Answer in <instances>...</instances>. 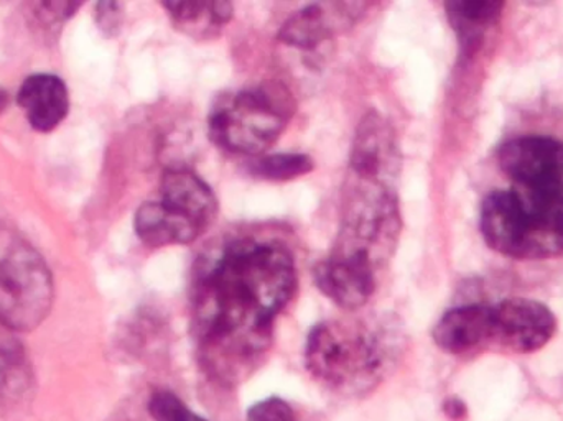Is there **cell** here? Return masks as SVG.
Wrapping results in <instances>:
<instances>
[{
	"instance_id": "cell-1",
	"label": "cell",
	"mask_w": 563,
	"mask_h": 421,
	"mask_svg": "<svg viewBox=\"0 0 563 421\" xmlns=\"http://www.w3.org/2000/svg\"><path fill=\"white\" fill-rule=\"evenodd\" d=\"M297 290L287 248L228 244L195 280L191 328L205 369L223 384L246 379L273 341L274 321Z\"/></svg>"
},
{
	"instance_id": "cell-2",
	"label": "cell",
	"mask_w": 563,
	"mask_h": 421,
	"mask_svg": "<svg viewBox=\"0 0 563 421\" xmlns=\"http://www.w3.org/2000/svg\"><path fill=\"white\" fill-rule=\"evenodd\" d=\"M509 190L483 201L486 244L516 261H545L563 254V142L521 137L498 151Z\"/></svg>"
},
{
	"instance_id": "cell-3",
	"label": "cell",
	"mask_w": 563,
	"mask_h": 421,
	"mask_svg": "<svg viewBox=\"0 0 563 421\" xmlns=\"http://www.w3.org/2000/svg\"><path fill=\"white\" fill-rule=\"evenodd\" d=\"M399 346V333L386 321H324L308 334L305 364L330 389L361 396L386 377Z\"/></svg>"
},
{
	"instance_id": "cell-4",
	"label": "cell",
	"mask_w": 563,
	"mask_h": 421,
	"mask_svg": "<svg viewBox=\"0 0 563 421\" xmlns=\"http://www.w3.org/2000/svg\"><path fill=\"white\" fill-rule=\"evenodd\" d=\"M400 229L399 201L390 185L354 177L344 198L341 229L328 257L377 277L396 251Z\"/></svg>"
},
{
	"instance_id": "cell-5",
	"label": "cell",
	"mask_w": 563,
	"mask_h": 421,
	"mask_svg": "<svg viewBox=\"0 0 563 421\" xmlns=\"http://www.w3.org/2000/svg\"><path fill=\"white\" fill-rule=\"evenodd\" d=\"M53 275L40 252L19 232L0 224V328L29 333L48 317Z\"/></svg>"
},
{
	"instance_id": "cell-6",
	"label": "cell",
	"mask_w": 563,
	"mask_h": 421,
	"mask_svg": "<svg viewBox=\"0 0 563 421\" xmlns=\"http://www.w3.org/2000/svg\"><path fill=\"white\" fill-rule=\"evenodd\" d=\"M288 108L287 101L266 88L223 96L211 111V141L231 154L260 157L284 132Z\"/></svg>"
},
{
	"instance_id": "cell-7",
	"label": "cell",
	"mask_w": 563,
	"mask_h": 421,
	"mask_svg": "<svg viewBox=\"0 0 563 421\" xmlns=\"http://www.w3.org/2000/svg\"><path fill=\"white\" fill-rule=\"evenodd\" d=\"M558 331L554 313L541 301L508 298L493 307V344L531 354L551 343Z\"/></svg>"
},
{
	"instance_id": "cell-8",
	"label": "cell",
	"mask_w": 563,
	"mask_h": 421,
	"mask_svg": "<svg viewBox=\"0 0 563 421\" xmlns=\"http://www.w3.org/2000/svg\"><path fill=\"white\" fill-rule=\"evenodd\" d=\"M350 167L354 177L389 185L399 167V152L393 128L386 118L371 111L357 125L351 148Z\"/></svg>"
},
{
	"instance_id": "cell-9",
	"label": "cell",
	"mask_w": 563,
	"mask_h": 421,
	"mask_svg": "<svg viewBox=\"0 0 563 421\" xmlns=\"http://www.w3.org/2000/svg\"><path fill=\"white\" fill-rule=\"evenodd\" d=\"M433 341L443 353L465 356L493 344V307L453 308L433 328Z\"/></svg>"
},
{
	"instance_id": "cell-10",
	"label": "cell",
	"mask_w": 563,
	"mask_h": 421,
	"mask_svg": "<svg viewBox=\"0 0 563 421\" xmlns=\"http://www.w3.org/2000/svg\"><path fill=\"white\" fill-rule=\"evenodd\" d=\"M16 102L33 131H55L69 111V92L62 78L48 73L29 76L20 86Z\"/></svg>"
},
{
	"instance_id": "cell-11",
	"label": "cell",
	"mask_w": 563,
	"mask_h": 421,
	"mask_svg": "<svg viewBox=\"0 0 563 421\" xmlns=\"http://www.w3.org/2000/svg\"><path fill=\"white\" fill-rule=\"evenodd\" d=\"M354 3H313L295 12L280 29L279 40L291 48L313 52L333 36L336 25L350 22Z\"/></svg>"
},
{
	"instance_id": "cell-12",
	"label": "cell",
	"mask_w": 563,
	"mask_h": 421,
	"mask_svg": "<svg viewBox=\"0 0 563 421\" xmlns=\"http://www.w3.org/2000/svg\"><path fill=\"white\" fill-rule=\"evenodd\" d=\"M162 201L190 218L207 231L218 215L217 195L190 170L164 171L161 180Z\"/></svg>"
},
{
	"instance_id": "cell-13",
	"label": "cell",
	"mask_w": 563,
	"mask_h": 421,
	"mask_svg": "<svg viewBox=\"0 0 563 421\" xmlns=\"http://www.w3.org/2000/svg\"><path fill=\"white\" fill-rule=\"evenodd\" d=\"M135 232L148 247L187 245L197 241L205 229L181 212L167 207L164 201L142 204L135 214Z\"/></svg>"
},
{
	"instance_id": "cell-14",
	"label": "cell",
	"mask_w": 563,
	"mask_h": 421,
	"mask_svg": "<svg viewBox=\"0 0 563 421\" xmlns=\"http://www.w3.org/2000/svg\"><path fill=\"white\" fill-rule=\"evenodd\" d=\"M505 3L498 0H453L446 2V15L465 52L482 45L489 26L498 22Z\"/></svg>"
},
{
	"instance_id": "cell-15",
	"label": "cell",
	"mask_w": 563,
	"mask_h": 421,
	"mask_svg": "<svg viewBox=\"0 0 563 421\" xmlns=\"http://www.w3.org/2000/svg\"><path fill=\"white\" fill-rule=\"evenodd\" d=\"M175 25L188 35L197 38L218 35L233 16L230 2H207V0H185V2H164Z\"/></svg>"
},
{
	"instance_id": "cell-16",
	"label": "cell",
	"mask_w": 563,
	"mask_h": 421,
	"mask_svg": "<svg viewBox=\"0 0 563 421\" xmlns=\"http://www.w3.org/2000/svg\"><path fill=\"white\" fill-rule=\"evenodd\" d=\"M0 328V409L22 402L32 386V374L22 347Z\"/></svg>"
},
{
	"instance_id": "cell-17",
	"label": "cell",
	"mask_w": 563,
	"mask_h": 421,
	"mask_svg": "<svg viewBox=\"0 0 563 421\" xmlns=\"http://www.w3.org/2000/svg\"><path fill=\"white\" fill-rule=\"evenodd\" d=\"M313 170V162L308 155L277 154L257 158L253 165L254 175L271 181H288L303 177Z\"/></svg>"
},
{
	"instance_id": "cell-18",
	"label": "cell",
	"mask_w": 563,
	"mask_h": 421,
	"mask_svg": "<svg viewBox=\"0 0 563 421\" xmlns=\"http://www.w3.org/2000/svg\"><path fill=\"white\" fill-rule=\"evenodd\" d=\"M148 413L154 421H208L194 412L175 394L155 392L148 400Z\"/></svg>"
},
{
	"instance_id": "cell-19",
	"label": "cell",
	"mask_w": 563,
	"mask_h": 421,
	"mask_svg": "<svg viewBox=\"0 0 563 421\" xmlns=\"http://www.w3.org/2000/svg\"><path fill=\"white\" fill-rule=\"evenodd\" d=\"M247 421H300V419L290 403L279 397H271L251 407Z\"/></svg>"
},
{
	"instance_id": "cell-20",
	"label": "cell",
	"mask_w": 563,
	"mask_h": 421,
	"mask_svg": "<svg viewBox=\"0 0 563 421\" xmlns=\"http://www.w3.org/2000/svg\"><path fill=\"white\" fill-rule=\"evenodd\" d=\"M122 5L115 2H104L98 5V22L101 29L108 33L118 32L121 26Z\"/></svg>"
},
{
	"instance_id": "cell-21",
	"label": "cell",
	"mask_w": 563,
	"mask_h": 421,
	"mask_svg": "<svg viewBox=\"0 0 563 421\" xmlns=\"http://www.w3.org/2000/svg\"><path fill=\"white\" fill-rule=\"evenodd\" d=\"M445 413L450 419L463 420L466 416L465 403L459 399H450L449 402L445 403Z\"/></svg>"
},
{
	"instance_id": "cell-22",
	"label": "cell",
	"mask_w": 563,
	"mask_h": 421,
	"mask_svg": "<svg viewBox=\"0 0 563 421\" xmlns=\"http://www.w3.org/2000/svg\"><path fill=\"white\" fill-rule=\"evenodd\" d=\"M7 104H9V96H7L5 91L0 89V114L5 111Z\"/></svg>"
}]
</instances>
